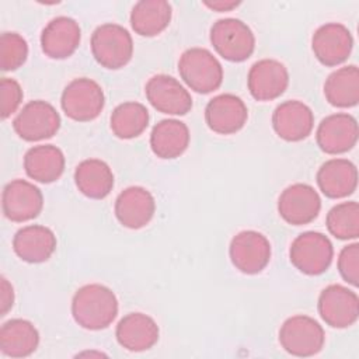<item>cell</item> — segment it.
<instances>
[{
    "label": "cell",
    "instance_id": "obj_1",
    "mask_svg": "<svg viewBox=\"0 0 359 359\" xmlns=\"http://www.w3.org/2000/svg\"><path fill=\"white\" fill-rule=\"evenodd\" d=\"M115 293L105 285L88 283L76 290L72 299V316L81 328L100 331L109 327L118 316Z\"/></svg>",
    "mask_w": 359,
    "mask_h": 359
},
{
    "label": "cell",
    "instance_id": "obj_2",
    "mask_svg": "<svg viewBox=\"0 0 359 359\" xmlns=\"http://www.w3.org/2000/svg\"><path fill=\"white\" fill-rule=\"evenodd\" d=\"M90 45L97 63L109 70L122 69L133 56L132 35L119 24L98 25L91 34Z\"/></svg>",
    "mask_w": 359,
    "mask_h": 359
},
{
    "label": "cell",
    "instance_id": "obj_3",
    "mask_svg": "<svg viewBox=\"0 0 359 359\" xmlns=\"http://www.w3.org/2000/svg\"><path fill=\"white\" fill-rule=\"evenodd\" d=\"M178 73L184 83L199 94L217 90L223 81V67L213 53L205 48H189L178 60Z\"/></svg>",
    "mask_w": 359,
    "mask_h": 359
},
{
    "label": "cell",
    "instance_id": "obj_4",
    "mask_svg": "<svg viewBox=\"0 0 359 359\" xmlns=\"http://www.w3.org/2000/svg\"><path fill=\"white\" fill-rule=\"evenodd\" d=\"M209 39L215 50L229 62H244L255 49L251 28L238 18H220L210 27Z\"/></svg>",
    "mask_w": 359,
    "mask_h": 359
},
{
    "label": "cell",
    "instance_id": "obj_5",
    "mask_svg": "<svg viewBox=\"0 0 359 359\" xmlns=\"http://www.w3.org/2000/svg\"><path fill=\"white\" fill-rule=\"evenodd\" d=\"M289 258L302 273L317 276L324 273L334 258V247L330 238L320 231H304L290 244Z\"/></svg>",
    "mask_w": 359,
    "mask_h": 359
},
{
    "label": "cell",
    "instance_id": "obj_6",
    "mask_svg": "<svg viewBox=\"0 0 359 359\" xmlns=\"http://www.w3.org/2000/svg\"><path fill=\"white\" fill-rule=\"evenodd\" d=\"M279 344L290 355L309 358L317 355L325 342L320 323L309 316L297 314L286 318L279 330Z\"/></svg>",
    "mask_w": 359,
    "mask_h": 359
},
{
    "label": "cell",
    "instance_id": "obj_7",
    "mask_svg": "<svg viewBox=\"0 0 359 359\" xmlns=\"http://www.w3.org/2000/svg\"><path fill=\"white\" fill-rule=\"evenodd\" d=\"M105 95L101 86L93 79L79 77L63 90L60 107L65 115L77 122H90L104 109Z\"/></svg>",
    "mask_w": 359,
    "mask_h": 359
},
{
    "label": "cell",
    "instance_id": "obj_8",
    "mask_svg": "<svg viewBox=\"0 0 359 359\" xmlns=\"http://www.w3.org/2000/svg\"><path fill=\"white\" fill-rule=\"evenodd\" d=\"M60 128V115L56 108L43 101L27 102L13 121V129L25 142H39L53 137Z\"/></svg>",
    "mask_w": 359,
    "mask_h": 359
},
{
    "label": "cell",
    "instance_id": "obj_9",
    "mask_svg": "<svg viewBox=\"0 0 359 359\" xmlns=\"http://www.w3.org/2000/svg\"><path fill=\"white\" fill-rule=\"evenodd\" d=\"M271 243L259 231L243 230L237 233L229 247L231 264L245 275L259 273L271 259Z\"/></svg>",
    "mask_w": 359,
    "mask_h": 359
},
{
    "label": "cell",
    "instance_id": "obj_10",
    "mask_svg": "<svg viewBox=\"0 0 359 359\" xmlns=\"http://www.w3.org/2000/svg\"><path fill=\"white\" fill-rule=\"evenodd\" d=\"M317 310L321 320L332 328H348L359 317V297L346 286L334 283L318 296Z\"/></svg>",
    "mask_w": 359,
    "mask_h": 359
},
{
    "label": "cell",
    "instance_id": "obj_11",
    "mask_svg": "<svg viewBox=\"0 0 359 359\" xmlns=\"http://www.w3.org/2000/svg\"><path fill=\"white\" fill-rule=\"evenodd\" d=\"M321 210L318 192L309 184L296 182L286 187L278 199L280 217L293 226H303L317 219Z\"/></svg>",
    "mask_w": 359,
    "mask_h": 359
},
{
    "label": "cell",
    "instance_id": "obj_12",
    "mask_svg": "<svg viewBox=\"0 0 359 359\" xmlns=\"http://www.w3.org/2000/svg\"><path fill=\"white\" fill-rule=\"evenodd\" d=\"M144 95L150 105L167 115H187L192 108L188 90L172 76L156 74L144 86Z\"/></svg>",
    "mask_w": 359,
    "mask_h": 359
},
{
    "label": "cell",
    "instance_id": "obj_13",
    "mask_svg": "<svg viewBox=\"0 0 359 359\" xmlns=\"http://www.w3.org/2000/svg\"><path fill=\"white\" fill-rule=\"evenodd\" d=\"M43 208V196L41 189L29 181L13 180L1 194V209L4 216L15 223L35 219Z\"/></svg>",
    "mask_w": 359,
    "mask_h": 359
},
{
    "label": "cell",
    "instance_id": "obj_14",
    "mask_svg": "<svg viewBox=\"0 0 359 359\" xmlns=\"http://www.w3.org/2000/svg\"><path fill=\"white\" fill-rule=\"evenodd\" d=\"M353 48L351 31L339 22H327L318 27L311 36V49L317 60L334 67L344 63Z\"/></svg>",
    "mask_w": 359,
    "mask_h": 359
},
{
    "label": "cell",
    "instance_id": "obj_15",
    "mask_svg": "<svg viewBox=\"0 0 359 359\" xmlns=\"http://www.w3.org/2000/svg\"><path fill=\"white\" fill-rule=\"evenodd\" d=\"M358 122L351 114L338 112L325 116L317 128L316 140L327 154H342L352 150L358 142Z\"/></svg>",
    "mask_w": 359,
    "mask_h": 359
},
{
    "label": "cell",
    "instance_id": "obj_16",
    "mask_svg": "<svg viewBox=\"0 0 359 359\" xmlns=\"http://www.w3.org/2000/svg\"><path fill=\"white\" fill-rule=\"evenodd\" d=\"M289 84V72L276 59L255 62L247 76L248 91L257 101H272L280 97Z\"/></svg>",
    "mask_w": 359,
    "mask_h": 359
},
{
    "label": "cell",
    "instance_id": "obj_17",
    "mask_svg": "<svg viewBox=\"0 0 359 359\" xmlns=\"http://www.w3.org/2000/svg\"><path fill=\"white\" fill-rule=\"evenodd\" d=\"M248 109L244 101L230 93L219 94L209 100L205 108V122L219 135H233L244 128Z\"/></svg>",
    "mask_w": 359,
    "mask_h": 359
},
{
    "label": "cell",
    "instance_id": "obj_18",
    "mask_svg": "<svg viewBox=\"0 0 359 359\" xmlns=\"http://www.w3.org/2000/svg\"><path fill=\"white\" fill-rule=\"evenodd\" d=\"M275 133L286 142L306 139L314 128V114L309 105L297 100H287L279 104L272 114Z\"/></svg>",
    "mask_w": 359,
    "mask_h": 359
},
{
    "label": "cell",
    "instance_id": "obj_19",
    "mask_svg": "<svg viewBox=\"0 0 359 359\" xmlns=\"http://www.w3.org/2000/svg\"><path fill=\"white\" fill-rule=\"evenodd\" d=\"M115 216L118 222L130 230H137L150 223L156 212V201L150 191L133 185L125 188L115 199Z\"/></svg>",
    "mask_w": 359,
    "mask_h": 359
},
{
    "label": "cell",
    "instance_id": "obj_20",
    "mask_svg": "<svg viewBox=\"0 0 359 359\" xmlns=\"http://www.w3.org/2000/svg\"><path fill=\"white\" fill-rule=\"evenodd\" d=\"M81 41L79 22L66 15L52 18L41 32L42 52L50 59H66L72 56Z\"/></svg>",
    "mask_w": 359,
    "mask_h": 359
},
{
    "label": "cell",
    "instance_id": "obj_21",
    "mask_svg": "<svg viewBox=\"0 0 359 359\" xmlns=\"http://www.w3.org/2000/svg\"><path fill=\"white\" fill-rule=\"evenodd\" d=\"M118 344L130 352H143L153 348L160 337L157 323L144 313H129L116 324Z\"/></svg>",
    "mask_w": 359,
    "mask_h": 359
},
{
    "label": "cell",
    "instance_id": "obj_22",
    "mask_svg": "<svg viewBox=\"0 0 359 359\" xmlns=\"http://www.w3.org/2000/svg\"><path fill=\"white\" fill-rule=\"evenodd\" d=\"M316 180L320 191L327 198H346L356 191L358 170L348 158H331L321 164Z\"/></svg>",
    "mask_w": 359,
    "mask_h": 359
},
{
    "label": "cell",
    "instance_id": "obj_23",
    "mask_svg": "<svg viewBox=\"0 0 359 359\" xmlns=\"http://www.w3.org/2000/svg\"><path fill=\"white\" fill-rule=\"evenodd\" d=\"M57 245L55 233L42 224H29L20 229L13 237V250L18 258L29 264L48 261Z\"/></svg>",
    "mask_w": 359,
    "mask_h": 359
},
{
    "label": "cell",
    "instance_id": "obj_24",
    "mask_svg": "<svg viewBox=\"0 0 359 359\" xmlns=\"http://www.w3.org/2000/svg\"><path fill=\"white\" fill-rule=\"evenodd\" d=\"M189 129L178 119H161L150 133L151 151L164 160L180 157L189 144Z\"/></svg>",
    "mask_w": 359,
    "mask_h": 359
},
{
    "label": "cell",
    "instance_id": "obj_25",
    "mask_svg": "<svg viewBox=\"0 0 359 359\" xmlns=\"http://www.w3.org/2000/svg\"><path fill=\"white\" fill-rule=\"evenodd\" d=\"M65 154L53 144L31 147L24 156L27 175L41 184H50L59 180L65 171Z\"/></svg>",
    "mask_w": 359,
    "mask_h": 359
},
{
    "label": "cell",
    "instance_id": "obj_26",
    "mask_svg": "<svg viewBox=\"0 0 359 359\" xmlns=\"http://www.w3.org/2000/svg\"><path fill=\"white\" fill-rule=\"evenodd\" d=\"M39 345V332L24 318H11L0 328V351L8 358H27Z\"/></svg>",
    "mask_w": 359,
    "mask_h": 359
},
{
    "label": "cell",
    "instance_id": "obj_27",
    "mask_svg": "<svg viewBox=\"0 0 359 359\" xmlns=\"http://www.w3.org/2000/svg\"><path fill=\"white\" fill-rule=\"evenodd\" d=\"M77 189L90 199H104L114 188V174L109 165L100 158H87L74 170Z\"/></svg>",
    "mask_w": 359,
    "mask_h": 359
},
{
    "label": "cell",
    "instance_id": "obj_28",
    "mask_svg": "<svg viewBox=\"0 0 359 359\" xmlns=\"http://www.w3.org/2000/svg\"><path fill=\"white\" fill-rule=\"evenodd\" d=\"M172 7L165 0H140L130 11V27L140 36L161 34L171 21Z\"/></svg>",
    "mask_w": 359,
    "mask_h": 359
},
{
    "label": "cell",
    "instance_id": "obj_29",
    "mask_svg": "<svg viewBox=\"0 0 359 359\" xmlns=\"http://www.w3.org/2000/svg\"><path fill=\"white\" fill-rule=\"evenodd\" d=\"M325 100L337 108H352L359 102V69L348 65L334 70L324 83Z\"/></svg>",
    "mask_w": 359,
    "mask_h": 359
},
{
    "label": "cell",
    "instance_id": "obj_30",
    "mask_svg": "<svg viewBox=\"0 0 359 359\" xmlns=\"http://www.w3.org/2000/svg\"><path fill=\"white\" fill-rule=\"evenodd\" d=\"M147 108L136 101H126L115 107L109 118L112 133L119 139H133L140 136L149 126Z\"/></svg>",
    "mask_w": 359,
    "mask_h": 359
},
{
    "label": "cell",
    "instance_id": "obj_31",
    "mask_svg": "<svg viewBox=\"0 0 359 359\" xmlns=\"http://www.w3.org/2000/svg\"><path fill=\"white\" fill-rule=\"evenodd\" d=\"M325 224L338 240H355L359 236V205L356 201L341 202L330 209Z\"/></svg>",
    "mask_w": 359,
    "mask_h": 359
},
{
    "label": "cell",
    "instance_id": "obj_32",
    "mask_svg": "<svg viewBox=\"0 0 359 359\" xmlns=\"http://www.w3.org/2000/svg\"><path fill=\"white\" fill-rule=\"evenodd\" d=\"M28 57V43L17 32H3L0 36V67L3 72L20 69Z\"/></svg>",
    "mask_w": 359,
    "mask_h": 359
},
{
    "label": "cell",
    "instance_id": "obj_33",
    "mask_svg": "<svg viewBox=\"0 0 359 359\" xmlns=\"http://www.w3.org/2000/svg\"><path fill=\"white\" fill-rule=\"evenodd\" d=\"M337 266L341 278L346 283L355 287L359 285V244L358 243L348 244L339 251Z\"/></svg>",
    "mask_w": 359,
    "mask_h": 359
},
{
    "label": "cell",
    "instance_id": "obj_34",
    "mask_svg": "<svg viewBox=\"0 0 359 359\" xmlns=\"http://www.w3.org/2000/svg\"><path fill=\"white\" fill-rule=\"evenodd\" d=\"M0 93H1V119H7L11 116L20 107L24 93L20 83L11 77H3L0 81Z\"/></svg>",
    "mask_w": 359,
    "mask_h": 359
},
{
    "label": "cell",
    "instance_id": "obj_35",
    "mask_svg": "<svg viewBox=\"0 0 359 359\" xmlns=\"http://www.w3.org/2000/svg\"><path fill=\"white\" fill-rule=\"evenodd\" d=\"M14 304V289H13V285L4 278L1 276L0 279V306H1V310H0V316H6L11 307Z\"/></svg>",
    "mask_w": 359,
    "mask_h": 359
},
{
    "label": "cell",
    "instance_id": "obj_36",
    "mask_svg": "<svg viewBox=\"0 0 359 359\" xmlns=\"http://www.w3.org/2000/svg\"><path fill=\"white\" fill-rule=\"evenodd\" d=\"M203 4L215 11H231L233 8H236L240 1H223V0H217V1H203Z\"/></svg>",
    "mask_w": 359,
    "mask_h": 359
}]
</instances>
